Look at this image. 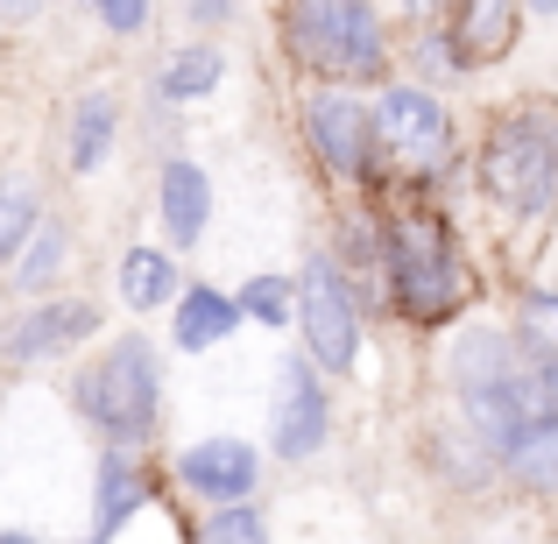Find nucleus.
<instances>
[{
    "instance_id": "f257e3e1",
    "label": "nucleus",
    "mask_w": 558,
    "mask_h": 544,
    "mask_svg": "<svg viewBox=\"0 0 558 544\" xmlns=\"http://www.w3.org/2000/svg\"><path fill=\"white\" fill-rule=\"evenodd\" d=\"M481 184H488V198L502 205V213L531 219L545 213L558 198V113L545 99H531V107L502 113L488 135V149H481Z\"/></svg>"
},
{
    "instance_id": "f03ea898",
    "label": "nucleus",
    "mask_w": 558,
    "mask_h": 544,
    "mask_svg": "<svg viewBox=\"0 0 558 544\" xmlns=\"http://www.w3.org/2000/svg\"><path fill=\"white\" fill-rule=\"evenodd\" d=\"M389 290L417 326H438L466 298V269L438 213H403L389 227Z\"/></svg>"
},
{
    "instance_id": "7ed1b4c3",
    "label": "nucleus",
    "mask_w": 558,
    "mask_h": 544,
    "mask_svg": "<svg viewBox=\"0 0 558 544\" xmlns=\"http://www.w3.org/2000/svg\"><path fill=\"white\" fill-rule=\"evenodd\" d=\"M290 50L326 78H381L389 64L375 0H290Z\"/></svg>"
},
{
    "instance_id": "20e7f679",
    "label": "nucleus",
    "mask_w": 558,
    "mask_h": 544,
    "mask_svg": "<svg viewBox=\"0 0 558 544\" xmlns=\"http://www.w3.org/2000/svg\"><path fill=\"white\" fill-rule=\"evenodd\" d=\"M78 403L113 446H135L156 432V347L149 340H113L107 354L85 367Z\"/></svg>"
},
{
    "instance_id": "39448f33",
    "label": "nucleus",
    "mask_w": 558,
    "mask_h": 544,
    "mask_svg": "<svg viewBox=\"0 0 558 544\" xmlns=\"http://www.w3.org/2000/svg\"><path fill=\"white\" fill-rule=\"evenodd\" d=\"M298 318H304V340H312V361L332 367V375H347V367H354V347H361V318H354V298H347V276L332 269V255L304 262Z\"/></svg>"
},
{
    "instance_id": "423d86ee",
    "label": "nucleus",
    "mask_w": 558,
    "mask_h": 544,
    "mask_svg": "<svg viewBox=\"0 0 558 544\" xmlns=\"http://www.w3.org/2000/svg\"><path fill=\"white\" fill-rule=\"evenodd\" d=\"M368 128H375L381 149H389V164L438 170V164L452 156V121H446V107H438L432 93H417V85H389Z\"/></svg>"
},
{
    "instance_id": "0eeeda50",
    "label": "nucleus",
    "mask_w": 558,
    "mask_h": 544,
    "mask_svg": "<svg viewBox=\"0 0 558 544\" xmlns=\"http://www.w3.org/2000/svg\"><path fill=\"white\" fill-rule=\"evenodd\" d=\"M269 432H276V452H283V460H304V452L326 446V389H318V375L304 361H283V367H276Z\"/></svg>"
},
{
    "instance_id": "6e6552de",
    "label": "nucleus",
    "mask_w": 558,
    "mask_h": 544,
    "mask_svg": "<svg viewBox=\"0 0 558 544\" xmlns=\"http://www.w3.org/2000/svg\"><path fill=\"white\" fill-rule=\"evenodd\" d=\"M304 128H312L318 164H326V170H340V178H354V170H361V156H368V142H375L368 113H361L347 93H318L312 107H304Z\"/></svg>"
},
{
    "instance_id": "1a4fd4ad",
    "label": "nucleus",
    "mask_w": 558,
    "mask_h": 544,
    "mask_svg": "<svg viewBox=\"0 0 558 544\" xmlns=\"http://www.w3.org/2000/svg\"><path fill=\"white\" fill-rule=\"evenodd\" d=\"M178 481L191 495H205V503H241L255 488V452L241 438H205V446H191L178 460Z\"/></svg>"
},
{
    "instance_id": "9d476101",
    "label": "nucleus",
    "mask_w": 558,
    "mask_h": 544,
    "mask_svg": "<svg viewBox=\"0 0 558 544\" xmlns=\"http://www.w3.org/2000/svg\"><path fill=\"white\" fill-rule=\"evenodd\" d=\"M452 8V57L460 64H495L517 43V0H446Z\"/></svg>"
},
{
    "instance_id": "9b49d317",
    "label": "nucleus",
    "mask_w": 558,
    "mask_h": 544,
    "mask_svg": "<svg viewBox=\"0 0 558 544\" xmlns=\"http://www.w3.org/2000/svg\"><path fill=\"white\" fill-rule=\"evenodd\" d=\"M156 198H163V233H170V241H178V247H198L205 213H213V184H205V170L198 164H163Z\"/></svg>"
},
{
    "instance_id": "f8f14e48",
    "label": "nucleus",
    "mask_w": 558,
    "mask_h": 544,
    "mask_svg": "<svg viewBox=\"0 0 558 544\" xmlns=\"http://www.w3.org/2000/svg\"><path fill=\"white\" fill-rule=\"evenodd\" d=\"M99 318L85 304H36L22 326L8 333V361H43V354H64L71 340H85Z\"/></svg>"
},
{
    "instance_id": "ddd939ff",
    "label": "nucleus",
    "mask_w": 558,
    "mask_h": 544,
    "mask_svg": "<svg viewBox=\"0 0 558 544\" xmlns=\"http://www.w3.org/2000/svg\"><path fill=\"white\" fill-rule=\"evenodd\" d=\"M241 326V304L219 298V290H178V347L184 354H198V347H219L227 333Z\"/></svg>"
},
{
    "instance_id": "4468645a",
    "label": "nucleus",
    "mask_w": 558,
    "mask_h": 544,
    "mask_svg": "<svg viewBox=\"0 0 558 544\" xmlns=\"http://www.w3.org/2000/svg\"><path fill=\"white\" fill-rule=\"evenodd\" d=\"M502 460H509V474L531 481V488H558V410L523 424V432L502 446Z\"/></svg>"
},
{
    "instance_id": "2eb2a0df",
    "label": "nucleus",
    "mask_w": 558,
    "mask_h": 544,
    "mask_svg": "<svg viewBox=\"0 0 558 544\" xmlns=\"http://www.w3.org/2000/svg\"><path fill=\"white\" fill-rule=\"evenodd\" d=\"M149 503V488H142V474L113 452V460H99V495H93V523H99V544H107L113 531H121L135 509Z\"/></svg>"
},
{
    "instance_id": "dca6fc26",
    "label": "nucleus",
    "mask_w": 558,
    "mask_h": 544,
    "mask_svg": "<svg viewBox=\"0 0 558 544\" xmlns=\"http://www.w3.org/2000/svg\"><path fill=\"white\" fill-rule=\"evenodd\" d=\"M121 298L135 304V312H156V304L178 298V269H170L163 247H128L121 255Z\"/></svg>"
},
{
    "instance_id": "f3484780",
    "label": "nucleus",
    "mask_w": 558,
    "mask_h": 544,
    "mask_svg": "<svg viewBox=\"0 0 558 544\" xmlns=\"http://www.w3.org/2000/svg\"><path fill=\"white\" fill-rule=\"evenodd\" d=\"M64 255H71V247H64V227H57V219H50V227H43V219H36V227H28V241H22V255H14L8 269L22 276V290H28V298H36V290L50 283L57 269H64Z\"/></svg>"
},
{
    "instance_id": "a211bd4d",
    "label": "nucleus",
    "mask_w": 558,
    "mask_h": 544,
    "mask_svg": "<svg viewBox=\"0 0 558 544\" xmlns=\"http://www.w3.org/2000/svg\"><path fill=\"white\" fill-rule=\"evenodd\" d=\"M113 142V99L107 93H85L78 99V121H71V170H99Z\"/></svg>"
},
{
    "instance_id": "6ab92c4d",
    "label": "nucleus",
    "mask_w": 558,
    "mask_h": 544,
    "mask_svg": "<svg viewBox=\"0 0 558 544\" xmlns=\"http://www.w3.org/2000/svg\"><path fill=\"white\" fill-rule=\"evenodd\" d=\"M517 347L531 354L537 367H558V298L551 290H537V298H523V318H517Z\"/></svg>"
},
{
    "instance_id": "aec40b11",
    "label": "nucleus",
    "mask_w": 558,
    "mask_h": 544,
    "mask_svg": "<svg viewBox=\"0 0 558 544\" xmlns=\"http://www.w3.org/2000/svg\"><path fill=\"white\" fill-rule=\"evenodd\" d=\"M28 227H36V191H28V178H8L0 184V269L22 255Z\"/></svg>"
},
{
    "instance_id": "412c9836",
    "label": "nucleus",
    "mask_w": 558,
    "mask_h": 544,
    "mask_svg": "<svg viewBox=\"0 0 558 544\" xmlns=\"http://www.w3.org/2000/svg\"><path fill=\"white\" fill-rule=\"evenodd\" d=\"M219 50H178L170 57V71H163V99H205L219 85Z\"/></svg>"
},
{
    "instance_id": "4be33fe9",
    "label": "nucleus",
    "mask_w": 558,
    "mask_h": 544,
    "mask_svg": "<svg viewBox=\"0 0 558 544\" xmlns=\"http://www.w3.org/2000/svg\"><path fill=\"white\" fill-rule=\"evenodd\" d=\"M241 318H262V326H283L290 312H298V283H283V276H255V283L241 290Z\"/></svg>"
},
{
    "instance_id": "5701e85b",
    "label": "nucleus",
    "mask_w": 558,
    "mask_h": 544,
    "mask_svg": "<svg viewBox=\"0 0 558 544\" xmlns=\"http://www.w3.org/2000/svg\"><path fill=\"white\" fill-rule=\"evenodd\" d=\"M198 544H269V531H262L255 509H241V503H213V517H205Z\"/></svg>"
},
{
    "instance_id": "b1692460",
    "label": "nucleus",
    "mask_w": 558,
    "mask_h": 544,
    "mask_svg": "<svg viewBox=\"0 0 558 544\" xmlns=\"http://www.w3.org/2000/svg\"><path fill=\"white\" fill-rule=\"evenodd\" d=\"M85 8H93L99 22L113 28V36H135V28L149 22V0H85Z\"/></svg>"
},
{
    "instance_id": "393cba45",
    "label": "nucleus",
    "mask_w": 558,
    "mask_h": 544,
    "mask_svg": "<svg viewBox=\"0 0 558 544\" xmlns=\"http://www.w3.org/2000/svg\"><path fill=\"white\" fill-rule=\"evenodd\" d=\"M50 0H0V22H36Z\"/></svg>"
},
{
    "instance_id": "a878e982",
    "label": "nucleus",
    "mask_w": 558,
    "mask_h": 544,
    "mask_svg": "<svg viewBox=\"0 0 558 544\" xmlns=\"http://www.w3.org/2000/svg\"><path fill=\"white\" fill-rule=\"evenodd\" d=\"M227 8H233V0H184L191 22H227Z\"/></svg>"
},
{
    "instance_id": "bb28decb",
    "label": "nucleus",
    "mask_w": 558,
    "mask_h": 544,
    "mask_svg": "<svg viewBox=\"0 0 558 544\" xmlns=\"http://www.w3.org/2000/svg\"><path fill=\"white\" fill-rule=\"evenodd\" d=\"M531 8H537V14H558V0H531Z\"/></svg>"
},
{
    "instance_id": "cd10ccee",
    "label": "nucleus",
    "mask_w": 558,
    "mask_h": 544,
    "mask_svg": "<svg viewBox=\"0 0 558 544\" xmlns=\"http://www.w3.org/2000/svg\"><path fill=\"white\" fill-rule=\"evenodd\" d=\"M410 8H417V14H432V8H438V0H410Z\"/></svg>"
},
{
    "instance_id": "c85d7f7f",
    "label": "nucleus",
    "mask_w": 558,
    "mask_h": 544,
    "mask_svg": "<svg viewBox=\"0 0 558 544\" xmlns=\"http://www.w3.org/2000/svg\"><path fill=\"white\" fill-rule=\"evenodd\" d=\"M0 544H28V537H0Z\"/></svg>"
}]
</instances>
